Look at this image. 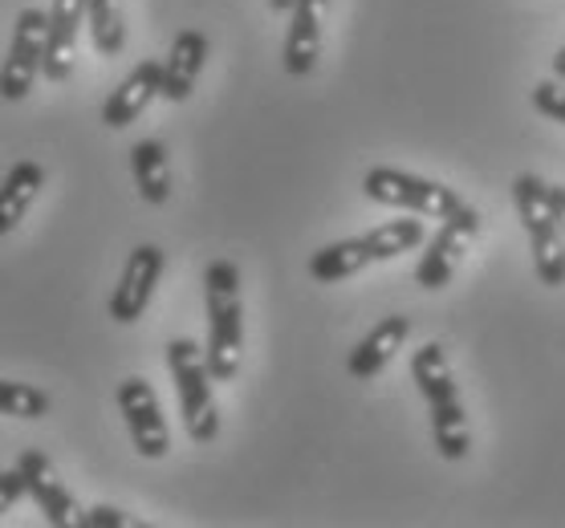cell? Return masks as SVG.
<instances>
[{
    "label": "cell",
    "mask_w": 565,
    "mask_h": 528,
    "mask_svg": "<svg viewBox=\"0 0 565 528\" xmlns=\"http://www.w3.org/2000/svg\"><path fill=\"white\" fill-rule=\"evenodd\" d=\"M412 378L419 395L427 399L431 411V435H436V451L444 460H463L472 451V431H468V411L460 402V387H456V374L451 362L444 354V346L427 342L412 354Z\"/></svg>",
    "instance_id": "7a4b0ae2"
},
{
    "label": "cell",
    "mask_w": 565,
    "mask_h": 528,
    "mask_svg": "<svg viewBox=\"0 0 565 528\" xmlns=\"http://www.w3.org/2000/svg\"><path fill=\"white\" fill-rule=\"evenodd\" d=\"M168 370L175 378V395H180L188 439L192 443H212L220 435V407H216V395H212V374H207L204 349L195 346L192 337H171Z\"/></svg>",
    "instance_id": "277c9868"
},
{
    "label": "cell",
    "mask_w": 565,
    "mask_h": 528,
    "mask_svg": "<svg viewBox=\"0 0 565 528\" xmlns=\"http://www.w3.org/2000/svg\"><path fill=\"white\" fill-rule=\"evenodd\" d=\"M513 200H516L521 228H525V236H529V248H533L537 281L545 284V289H562L565 284V236H562V228H557V216H553L550 183L541 180V175H516Z\"/></svg>",
    "instance_id": "3957f363"
},
{
    "label": "cell",
    "mask_w": 565,
    "mask_h": 528,
    "mask_svg": "<svg viewBox=\"0 0 565 528\" xmlns=\"http://www.w3.org/2000/svg\"><path fill=\"white\" fill-rule=\"evenodd\" d=\"M269 9L273 13H289V9H294V0H269Z\"/></svg>",
    "instance_id": "4316f807"
},
{
    "label": "cell",
    "mask_w": 565,
    "mask_h": 528,
    "mask_svg": "<svg viewBox=\"0 0 565 528\" xmlns=\"http://www.w3.org/2000/svg\"><path fill=\"white\" fill-rule=\"evenodd\" d=\"M77 525L82 528H135L139 520L130 513H122V508H110V504H94L90 513L77 516Z\"/></svg>",
    "instance_id": "603a6c76"
},
{
    "label": "cell",
    "mask_w": 565,
    "mask_h": 528,
    "mask_svg": "<svg viewBox=\"0 0 565 528\" xmlns=\"http://www.w3.org/2000/svg\"><path fill=\"white\" fill-rule=\"evenodd\" d=\"M86 25H90L94 50L103 57H118L127 45V21H122V0H86Z\"/></svg>",
    "instance_id": "d6986e66"
},
{
    "label": "cell",
    "mask_w": 565,
    "mask_h": 528,
    "mask_svg": "<svg viewBox=\"0 0 565 528\" xmlns=\"http://www.w3.org/2000/svg\"><path fill=\"white\" fill-rule=\"evenodd\" d=\"M362 240H366L374 260H395V257H403V252H412V248L424 245L427 233H424V219H386V224L371 228Z\"/></svg>",
    "instance_id": "ffe728a7"
},
{
    "label": "cell",
    "mask_w": 565,
    "mask_h": 528,
    "mask_svg": "<svg viewBox=\"0 0 565 528\" xmlns=\"http://www.w3.org/2000/svg\"><path fill=\"white\" fill-rule=\"evenodd\" d=\"M159 86H163V62H154V57L139 62L127 78L110 90V98H106V106H103V122L110 130L130 127V122L142 118V110L159 98Z\"/></svg>",
    "instance_id": "4fadbf2b"
},
{
    "label": "cell",
    "mask_w": 565,
    "mask_h": 528,
    "mask_svg": "<svg viewBox=\"0 0 565 528\" xmlns=\"http://www.w3.org/2000/svg\"><path fill=\"white\" fill-rule=\"evenodd\" d=\"M21 496H25V479H21V472H17V467L0 472V516L13 513Z\"/></svg>",
    "instance_id": "cb8c5ba5"
},
{
    "label": "cell",
    "mask_w": 565,
    "mask_h": 528,
    "mask_svg": "<svg viewBox=\"0 0 565 528\" xmlns=\"http://www.w3.org/2000/svg\"><path fill=\"white\" fill-rule=\"evenodd\" d=\"M204 62H207V37L200 33V29H183L180 37L171 41L159 94H163L168 103H188L195 90V82H200V74H204Z\"/></svg>",
    "instance_id": "9a60e30c"
},
{
    "label": "cell",
    "mask_w": 565,
    "mask_h": 528,
    "mask_svg": "<svg viewBox=\"0 0 565 528\" xmlns=\"http://www.w3.org/2000/svg\"><path fill=\"white\" fill-rule=\"evenodd\" d=\"M82 25H86V0H53V9L45 13V62H41V78H50L53 86L70 82L74 74V45Z\"/></svg>",
    "instance_id": "8fae6325"
},
{
    "label": "cell",
    "mask_w": 565,
    "mask_h": 528,
    "mask_svg": "<svg viewBox=\"0 0 565 528\" xmlns=\"http://www.w3.org/2000/svg\"><path fill=\"white\" fill-rule=\"evenodd\" d=\"M330 0H294L289 9V33H285V74L309 78L321 57V17Z\"/></svg>",
    "instance_id": "7c38bea8"
},
{
    "label": "cell",
    "mask_w": 565,
    "mask_h": 528,
    "mask_svg": "<svg viewBox=\"0 0 565 528\" xmlns=\"http://www.w3.org/2000/svg\"><path fill=\"white\" fill-rule=\"evenodd\" d=\"M533 106L553 122H565V82H537L533 86Z\"/></svg>",
    "instance_id": "7402d4cb"
},
{
    "label": "cell",
    "mask_w": 565,
    "mask_h": 528,
    "mask_svg": "<svg viewBox=\"0 0 565 528\" xmlns=\"http://www.w3.org/2000/svg\"><path fill=\"white\" fill-rule=\"evenodd\" d=\"M407 337H412V322H407L403 313H391V317H383L371 334L362 337L359 346L350 349V362H347L350 378H359V382H371V378H379V374L391 366V358L403 349V342H407Z\"/></svg>",
    "instance_id": "5bb4252c"
},
{
    "label": "cell",
    "mask_w": 565,
    "mask_h": 528,
    "mask_svg": "<svg viewBox=\"0 0 565 528\" xmlns=\"http://www.w3.org/2000/svg\"><path fill=\"white\" fill-rule=\"evenodd\" d=\"M130 175L135 187L147 204H168L171 200V168H168V147L159 139H142L130 147Z\"/></svg>",
    "instance_id": "e0dca14e"
},
{
    "label": "cell",
    "mask_w": 565,
    "mask_h": 528,
    "mask_svg": "<svg viewBox=\"0 0 565 528\" xmlns=\"http://www.w3.org/2000/svg\"><path fill=\"white\" fill-rule=\"evenodd\" d=\"M163 265H168V257H163L159 245H139L130 252L127 269H122L115 293H110V317H115L118 325H135L142 313H147V305H151V297H154V284L163 277Z\"/></svg>",
    "instance_id": "9c48e42d"
},
{
    "label": "cell",
    "mask_w": 565,
    "mask_h": 528,
    "mask_svg": "<svg viewBox=\"0 0 565 528\" xmlns=\"http://www.w3.org/2000/svg\"><path fill=\"white\" fill-rule=\"evenodd\" d=\"M362 192L374 204L398 207V212H412V216H424V219H444L463 204L460 195L451 192V187H444V183L424 180V175H412V171H398V168H371L362 175Z\"/></svg>",
    "instance_id": "5b68a950"
},
{
    "label": "cell",
    "mask_w": 565,
    "mask_h": 528,
    "mask_svg": "<svg viewBox=\"0 0 565 528\" xmlns=\"http://www.w3.org/2000/svg\"><path fill=\"white\" fill-rule=\"evenodd\" d=\"M41 183H45V168L33 159H21L9 168V175L0 180V236H9L25 219V212L38 200Z\"/></svg>",
    "instance_id": "2e32d148"
},
{
    "label": "cell",
    "mask_w": 565,
    "mask_h": 528,
    "mask_svg": "<svg viewBox=\"0 0 565 528\" xmlns=\"http://www.w3.org/2000/svg\"><path fill=\"white\" fill-rule=\"evenodd\" d=\"M366 265H374L371 248H366L362 236H354V240H338V245L318 248L309 257V277L318 284H338L347 281V277H359Z\"/></svg>",
    "instance_id": "ac0fdd59"
},
{
    "label": "cell",
    "mask_w": 565,
    "mask_h": 528,
    "mask_svg": "<svg viewBox=\"0 0 565 528\" xmlns=\"http://www.w3.org/2000/svg\"><path fill=\"white\" fill-rule=\"evenodd\" d=\"M476 233H480V212L476 207L460 204L451 216H444L439 233L427 240L424 260L415 265V281L424 289H444L463 265V257H468V245L476 240Z\"/></svg>",
    "instance_id": "8992f818"
},
{
    "label": "cell",
    "mask_w": 565,
    "mask_h": 528,
    "mask_svg": "<svg viewBox=\"0 0 565 528\" xmlns=\"http://www.w3.org/2000/svg\"><path fill=\"white\" fill-rule=\"evenodd\" d=\"M118 411L127 419L130 443L142 460H163L171 451V431L168 419H163V407H159V395L147 378H122L118 382Z\"/></svg>",
    "instance_id": "ba28073f"
},
{
    "label": "cell",
    "mask_w": 565,
    "mask_h": 528,
    "mask_svg": "<svg viewBox=\"0 0 565 528\" xmlns=\"http://www.w3.org/2000/svg\"><path fill=\"white\" fill-rule=\"evenodd\" d=\"M41 62H45V13L21 9L9 57L0 62V98L4 103H25L33 94V82L41 78Z\"/></svg>",
    "instance_id": "52a82bcc"
},
{
    "label": "cell",
    "mask_w": 565,
    "mask_h": 528,
    "mask_svg": "<svg viewBox=\"0 0 565 528\" xmlns=\"http://www.w3.org/2000/svg\"><path fill=\"white\" fill-rule=\"evenodd\" d=\"M550 200H553V216H557V228L565 236V187H553L550 183Z\"/></svg>",
    "instance_id": "d4e9b609"
},
{
    "label": "cell",
    "mask_w": 565,
    "mask_h": 528,
    "mask_svg": "<svg viewBox=\"0 0 565 528\" xmlns=\"http://www.w3.org/2000/svg\"><path fill=\"white\" fill-rule=\"evenodd\" d=\"M207 346L204 362L212 382H232L245 362V305H241V269L232 260H212L204 269Z\"/></svg>",
    "instance_id": "6da1fadb"
},
{
    "label": "cell",
    "mask_w": 565,
    "mask_h": 528,
    "mask_svg": "<svg viewBox=\"0 0 565 528\" xmlns=\"http://www.w3.org/2000/svg\"><path fill=\"white\" fill-rule=\"evenodd\" d=\"M0 414L9 419H45L50 414V395L29 382H9L0 378Z\"/></svg>",
    "instance_id": "44dd1931"
},
{
    "label": "cell",
    "mask_w": 565,
    "mask_h": 528,
    "mask_svg": "<svg viewBox=\"0 0 565 528\" xmlns=\"http://www.w3.org/2000/svg\"><path fill=\"white\" fill-rule=\"evenodd\" d=\"M553 74H557V82H565V45L553 53Z\"/></svg>",
    "instance_id": "484cf974"
},
{
    "label": "cell",
    "mask_w": 565,
    "mask_h": 528,
    "mask_svg": "<svg viewBox=\"0 0 565 528\" xmlns=\"http://www.w3.org/2000/svg\"><path fill=\"white\" fill-rule=\"evenodd\" d=\"M17 472H21V479H25V496H33V504H38L41 513H45V520H50L53 528H74L77 525V504L74 496H70V488L62 484V476H57V467L50 464V455L38 448H25L21 455H17Z\"/></svg>",
    "instance_id": "30bf717a"
}]
</instances>
